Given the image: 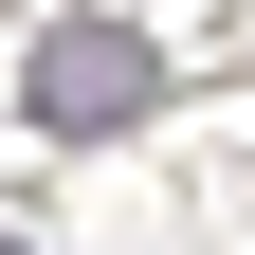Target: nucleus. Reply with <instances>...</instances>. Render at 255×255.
<instances>
[{
    "mask_svg": "<svg viewBox=\"0 0 255 255\" xmlns=\"http://www.w3.org/2000/svg\"><path fill=\"white\" fill-rule=\"evenodd\" d=\"M18 110L55 128V146H110V128L164 110V55L128 37V18H37V55H18Z\"/></svg>",
    "mask_w": 255,
    "mask_h": 255,
    "instance_id": "1",
    "label": "nucleus"
}]
</instances>
